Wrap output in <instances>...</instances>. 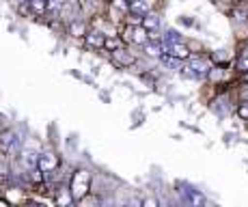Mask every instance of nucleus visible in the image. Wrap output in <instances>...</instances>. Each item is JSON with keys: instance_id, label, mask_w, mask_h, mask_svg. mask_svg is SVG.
Segmentation results:
<instances>
[{"instance_id": "aec40b11", "label": "nucleus", "mask_w": 248, "mask_h": 207, "mask_svg": "<svg viewBox=\"0 0 248 207\" xmlns=\"http://www.w3.org/2000/svg\"><path fill=\"white\" fill-rule=\"evenodd\" d=\"M71 201H74L71 192L67 194V190H61V194H59V199H56V203H59V205H67V203H71Z\"/></svg>"}, {"instance_id": "412c9836", "label": "nucleus", "mask_w": 248, "mask_h": 207, "mask_svg": "<svg viewBox=\"0 0 248 207\" xmlns=\"http://www.w3.org/2000/svg\"><path fill=\"white\" fill-rule=\"evenodd\" d=\"M104 48H106V50H110V52H114V50H119V48H121V41H119V39H106V41H104Z\"/></svg>"}, {"instance_id": "2eb2a0df", "label": "nucleus", "mask_w": 248, "mask_h": 207, "mask_svg": "<svg viewBox=\"0 0 248 207\" xmlns=\"http://www.w3.org/2000/svg\"><path fill=\"white\" fill-rule=\"evenodd\" d=\"M28 2H31V9L35 13H39V16H41V13H46V9H47L46 0H28Z\"/></svg>"}, {"instance_id": "dca6fc26", "label": "nucleus", "mask_w": 248, "mask_h": 207, "mask_svg": "<svg viewBox=\"0 0 248 207\" xmlns=\"http://www.w3.org/2000/svg\"><path fill=\"white\" fill-rule=\"evenodd\" d=\"M160 59H162V63H164L166 67H170V69H179V59H175V56H170V54H162Z\"/></svg>"}, {"instance_id": "6ab92c4d", "label": "nucleus", "mask_w": 248, "mask_h": 207, "mask_svg": "<svg viewBox=\"0 0 248 207\" xmlns=\"http://www.w3.org/2000/svg\"><path fill=\"white\" fill-rule=\"evenodd\" d=\"M71 35L74 37H82V35H87V32H84V24H80V22H74L71 24Z\"/></svg>"}, {"instance_id": "7ed1b4c3", "label": "nucleus", "mask_w": 248, "mask_h": 207, "mask_svg": "<svg viewBox=\"0 0 248 207\" xmlns=\"http://www.w3.org/2000/svg\"><path fill=\"white\" fill-rule=\"evenodd\" d=\"M125 39L127 41H134V43H147L149 41V31L145 26H127L125 28Z\"/></svg>"}, {"instance_id": "f257e3e1", "label": "nucleus", "mask_w": 248, "mask_h": 207, "mask_svg": "<svg viewBox=\"0 0 248 207\" xmlns=\"http://www.w3.org/2000/svg\"><path fill=\"white\" fill-rule=\"evenodd\" d=\"M89 186H91V173L89 171H78L74 173V177H71V196H74V201H80L84 194L89 192Z\"/></svg>"}, {"instance_id": "6e6552de", "label": "nucleus", "mask_w": 248, "mask_h": 207, "mask_svg": "<svg viewBox=\"0 0 248 207\" xmlns=\"http://www.w3.org/2000/svg\"><path fill=\"white\" fill-rule=\"evenodd\" d=\"M11 145H16V132L13 129H7L4 134H0V151L7 153Z\"/></svg>"}, {"instance_id": "9d476101", "label": "nucleus", "mask_w": 248, "mask_h": 207, "mask_svg": "<svg viewBox=\"0 0 248 207\" xmlns=\"http://www.w3.org/2000/svg\"><path fill=\"white\" fill-rule=\"evenodd\" d=\"M142 26H145L147 31H158L160 28V17L154 16V13H147V16H142Z\"/></svg>"}, {"instance_id": "a211bd4d", "label": "nucleus", "mask_w": 248, "mask_h": 207, "mask_svg": "<svg viewBox=\"0 0 248 207\" xmlns=\"http://www.w3.org/2000/svg\"><path fill=\"white\" fill-rule=\"evenodd\" d=\"M177 41H181V37H179L177 31H169L164 35V43H166V46H170V43H177Z\"/></svg>"}, {"instance_id": "f3484780", "label": "nucleus", "mask_w": 248, "mask_h": 207, "mask_svg": "<svg viewBox=\"0 0 248 207\" xmlns=\"http://www.w3.org/2000/svg\"><path fill=\"white\" fill-rule=\"evenodd\" d=\"M233 17H235V22H248V9L237 7L235 11H233Z\"/></svg>"}, {"instance_id": "b1692460", "label": "nucleus", "mask_w": 248, "mask_h": 207, "mask_svg": "<svg viewBox=\"0 0 248 207\" xmlns=\"http://www.w3.org/2000/svg\"><path fill=\"white\" fill-rule=\"evenodd\" d=\"M17 2H26V0H17Z\"/></svg>"}, {"instance_id": "0eeeda50", "label": "nucleus", "mask_w": 248, "mask_h": 207, "mask_svg": "<svg viewBox=\"0 0 248 207\" xmlns=\"http://www.w3.org/2000/svg\"><path fill=\"white\" fill-rule=\"evenodd\" d=\"M142 48H145V54L147 56H151V59H160L162 54H164V48H162V43L158 41H147V43H142Z\"/></svg>"}, {"instance_id": "1a4fd4ad", "label": "nucleus", "mask_w": 248, "mask_h": 207, "mask_svg": "<svg viewBox=\"0 0 248 207\" xmlns=\"http://www.w3.org/2000/svg\"><path fill=\"white\" fill-rule=\"evenodd\" d=\"M112 59H114V63H117V65H132V63H134V56H132L130 52L121 50V48L112 52Z\"/></svg>"}, {"instance_id": "ddd939ff", "label": "nucleus", "mask_w": 248, "mask_h": 207, "mask_svg": "<svg viewBox=\"0 0 248 207\" xmlns=\"http://www.w3.org/2000/svg\"><path fill=\"white\" fill-rule=\"evenodd\" d=\"M186 201H188L190 205H205V196L201 194V192H197V190L186 192Z\"/></svg>"}, {"instance_id": "f03ea898", "label": "nucleus", "mask_w": 248, "mask_h": 207, "mask_svg": "<svg viewBox=\"0 0 248 207\" xmlns=\"http://www.w3.org/2000/svg\"><path fill=\"white\" fill-rule=\"evenodd\" d=\"M209 69H212V65H209V61L205 59H190L188 67H184L181 69V74L186 76V78H192V80H199V78H205V76L209 74Z\"/></svg>"}, {"instance_id": "39448f33", "label": "nucleus", "mask_w": 248, "mask_h": 207, "mask_svg": "<svg viewBox=\"0 0 248 207\" xmlns=\"http://www.w3.org/2000/svg\"><path fill=\"white\" fill-rule=\"evenodd\" d=\"M130 13L134 17H142V16H147L149 13V9H151V0H130Z\"/></svg>"}, {"instance_id": "393cba45", "label": "nucleus", "mask_w": 248, "mask_h": 207, "mask_svg": "<svg viewBox=\"0 0 248 207\" xmlns=\"http://www.w3.org/2000/svg\"><path fill=\"white\" fill-rule=\"evenodd\" d=\"M46 2H47V0H46Z\"/></svg>"}, {"instance_id": "f8f14e48", "label": "nucleus", "mask_w": 248, "mask_h": 207, "mask_svg": "<svg viewBox=\"0 0 248 207\" xmlns=\"http://www.w3.org/2000/svg\"><path fill=\"white\" fill-rule=\"evenodd\" d=\"M104 41H106V37L102 32H89L87 35V46L91 48H104Z\"/></svg>"}, {"instance_id": "5701e85b", "label": "nucleus", "mask_w": 248, "mask_h": 207, "mask_svg": "<svg viewBox=\"0 0 248 207\" xmlns=\"http://www.w3.org/2000/svg\"><path fill=\"white\" fill-rule=\"evenodd\" d=\"M145 205H149V207H155V205H158V201H154V199H147V201H145Z\"/></svg>"}, {"instance_id": "20e7f679", "label": "nucleus", "mask_w": 248, "mask_h": 207, "mask_svg": "<svg viewBox=\"0 0 248 207\" xmlns=\"http://www.w3.org/2000/svg\"><path fill=\"white\" fill-rule=\"evenodd\" d=\"M166 54H170V56H175V59H179V61H184V59H190V48L186 46V43H170V46H166Z\"/></svg>"}, {"instance_id": "9b49d317", "label": "nucleus", "mask_w": 248, "mask_h": 207, "mask_svg": "<svg viewBox=\"0 0 248 207\" xmlns=\"http://www.w3.org/2000/svg\"><path fill=\"white\" fill-rule=\"evenodd\" d=\"M37 162H39V156L32 151H24L22 156V164L28 168V171H32V168H37Z\"/></svg>"}, {"instance_id": "4be33fe9", "label": "nucleus", "mask_w": 248, "mask_h": 207, "mask_svg": "<svg viewBox=\"0 0 248 207\" xmlns=\"http://www.w3.org/2000/svg\"><path fill=\"white\" fill-rule=\"evenodd\" d=\"M237 114H240L242 119H246V121H248V102H242L240 106H237Z\"/></svg>"}, {"instance_id": "423d86ee", "label": "nucleus", "mask_w": 248, "mask_h": 207, "mask_svg": "<svg viewBox=\"0 0 248 207\" xmlns=\"http://www.w3.org/2000/svg\"><path fill=\"white\" fill-rule=\"evenodd\" d=\"M37 166L41 168V173L54 171V168L59 166V158H56L54 153H44V156H39V162H37Z\"/></svg>"}, {"instance_id": "4468645a", "label": "nucleus", "mask_w": 248, "mask_h": 207, "mask_svg": "<svg viewBox=\"0 0 248 207\" xmlns=\"http://www.w3.org/2000/svg\"><path fill=\"white\" fill-rule=\"evenodd\" d=\"M237 69L244 74V71H248V46L242 48L240 56H237Z\"/></svg>"}]
</instances>
